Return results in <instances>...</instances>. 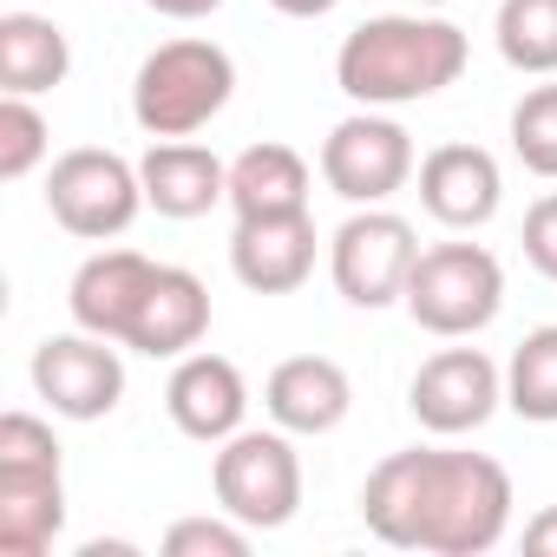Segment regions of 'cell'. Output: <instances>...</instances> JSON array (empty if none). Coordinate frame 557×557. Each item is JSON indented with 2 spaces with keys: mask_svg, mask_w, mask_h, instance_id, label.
<instances>
[{
  "mask_svg": "<svg viewBox=\"0 0 557 557\" xmlns=\"http://www.w3.org/2000/svg\"><path fill=\"white\" fill-rule=\"evenodd\" d=\"M302 453L296 433L283 426H243L223 446H210V492L230 518H243L249 531H283L302 511Z\"/></svg>",
  "mask_w": 557,
  "mask_h": 557,
  "instance_id": "obj_6",
  "label": "cell"
},
{
  "mask_svg": "<svg viewBox=\"0 0 557 557\" xmlns=\"http://www.w3.org/2000/svg\"><path fill=\"white\" fill-rule=\"evenodd\" d=\"M492 47L524 79H557V0H498Z\"/></svg>",
  "mask_w": 557,
  "mask_h": 557,
  "instance_id": "obj_21",
  "label": "cell"
},
{
  "mask_svg": "<svg viewBox=\"0 0 557 557\" xmlns=\"http://www.w3.org/2000/svg\"><path fill=\"white\" fill-rule=\"evenodd\" d=\"M47 151H53L47 112H40L27 92H0V177H8V184L34 177V171L47 164Z\"/></svg>",
  "mask_w": 557,
  "mask_h": 557,
  "instance_id": "obj_24",
  "label": "cell"
},
{
  "mask_svg": "<svg viewBox=\"0 0 557 557\" xmlns=\"http://www.w3.org/2000/svg\"><path fill=\"white\" fill-rule=\"evenodd\" d=\"M249 537H256V531L216 505V511H203V518H177V524L158 537V550H164V557H249Z\"/></svg>",
  "mask_w": 557,
  "mask_h": 557,
  "instance_id": "obj_25",
  "label": "cell"
},
{
  "mask_svg": "<svg viewBox=\"0 0 557 557\" xmlns=\"http://www.w3.org/2000/svg\"><path fill=\"white\" fill-rule=\"evenodd\" d=\"M466 60H472V40L453 21H440V14H374L335 47V86L355 106L400 112V106H420V99H440L446 86H459Z\"/></svg>",
  "mask_w": 557,
  "mask_h": 557,
  "instance_id": "obj_2",
  "label": "cell"
},
{
  "mask_svg": "<svg viewBox=\"0 0 557 557\" xmlns=\"http://www.w3.org/2000/svg\"><path fill=\"white\" fill-rule=\"evenodd\" d=\"M138 177H145V210L171 223H190L230 203V164L197 138H151V151L138 158Z\"/></svg>",
  "mask_w": 557,
  "mask_h": 557,
  "instance_id": "obj_17",
  "label": "cell"
},
{
  "mask_svg": "<svg viewBox=\"0 0 557 557\" xmlns=\"http://www.w3.org/2000/svg\"><path fill=\"white\" fill-rule=\"evenodd\" d=\"M210 335V289H203V275L184 269V262H158L151 269V283L119 335L125 355H145V361H177L190 348H203Z\"/></svg>",
  "mask_w": 557,
  "mask_h": 557,
  "instance_id": "obj_12",
  "label": "cell"
},
{
  "mask_svg": "<svg viewBox=\"0 0 557 557\" xmlns=\"http://www.w3.org/2000/svg\"><path fill=\"white\" fill-rule=\"evenodd\" d=\"M511 472L466 446H407L361 479V524L394 550L485 557L511 531Z\"/></svg>",
  "mask_w": 557,
  "mask_h": 557,
  "instance_id": "obj_1",
  "label": "cell"
},
{
  "mask_svg": "<svg viewBox=\"0 0 557 557\" xmlns=\"http://www.w3.org/2000/svg\"><path fill=\"white\" fill-rule=\"evenodd\" d=\"M151 14H164V21H210L223 0H145Z\"/></svg>",
  "mask_w": 557,
  "mask_h": 557,
  "instance_id": "obj_28",
  "label": "cell"
},
{
  "mask_svg": "<svg viewBox=\"0 0 557 557\" xmlns=\"http://www.w3.org/2000/svg\"><path fill=\"white\" fill-rule=\"evenodd\" d=\"M164 413L184 440L197 446H223L230 433L249 426V381L230 355H210V348H190L177 355L171 381H164Z\"/></svg>",
  "mask_w": 557,
  "mask_h": 557,
  "instance_id": "obj_13",
  "label": "cell"
},
{
  "mask_svg": "<svg viewBox=\"0 0 557 557\" xmlns=\"http://www.w3.org/2000/svg\"><path fill=\"white\" fill-rule=\"evenodd\" d=\"M151 269H158V262H151L145 249H125V243L92 249V256L73 269V283H66V315H73V329H92V335L119 342L125 322H132V309H138V296H145V283H151Z\"/></svg>",
  "mask_w": 557,
  "mask_h": 557,
  "instance_id": "obj_18",
  "label": "cell"
},
{
  "mask_svg": "<svg viewBox=\"0 0 557 557\" xmlns=\"http://www.w3.org/2000/svg\"><path fill=\"white\" fill-rule=\"evenodd\" d=\"M66 531V446L53 420L14 407L0 413V550L47 557Z\"/></svg>",
  "mask_w": 557,
  "mask_h": 557,
  "instance_id": "obj_3",
  "label": "cell"
},
{
  "mask_svg": "<svg viewBox=\"0 0 557 557\" xmlns=\"http://www.w3.org/2000/svg\"><path fill=\"white\" fill-rule=\"evenodd\" d=\"M524 262L544 275V283H557V190H544L531 210H524Z\"/></svg>",
  "mask_w": 557,
  "mask_h": 557,
  "instance_id": "obj_26",
  "label": "cell"
},
{
  "mask_svg": "<svg viewBox=\"0 0 557 557\" xmlns=\"http://www.w3.org/2000/svg\"><path fill=\"white\" fill-rule=\"evenodd\" d=\"M309 190H315V171L296 145H249L230 158V210L236 216H296L309 210Z\"/></svg>",
  "mask_w": 557,
  "mask_h": 557,
  "instance_id": "obj_19",
  "label": "cell"
},
{
  "mask_svg": "<svg viewBox=\"0 0 557 557\" xmlns=\"http://www.w3.org/2000/svg\"><path fill=\"white\" fill-rule=\"evenodd\" d=\"M269 8L283 14V21H322V14H335V8H342V0H269Z\"/></svg>",
  "mask_w": 557,
  "mask_h": 557,
  "instance_id": "obj_29",
  "label": "cell"
},
{
  "mask_svg": "<svg viewBox=\"0 0 557 557\" xmlns=\"http://www.w3.org/2000/svg\"><path fill=\"white\" fill-rule=\"evenodd\" d=\"M230 99H236V60L203 34L151 47L132 73V119L145 138H197L203 125L223 119Z\"/></svg>",
  "mask_w": 557,
  "mask_h": 557,
  "instance_id": "obj_4",
  "label": "cell"
},
{
  "mask_svg": "<svg viewBox=\"0 0 557 557\" xmlns=\"http://www.w3.org/2000/svg\"><path fill=\"white\" fill-rule=\"evenodd\" d=\"M315 216H236L230 230V275L249 296H296L309 275H315Z\"/></svg>",
  "mask_w": 557,
  "mask_h": 557,
  "instance_id": "obj_15",
  "label": "cell"
},
{
  "mask_svg": "<svg viewBox=\"0 0 557 557\" xmlns=\"http://www.w3.org/2000/svg\"><path fill=\"white\" fill-rule=\"evenodd\" d=\"M505 407L531 426H557V322L531 329L505 361Z\"/></svg>",
  "mask_w": 557,
  "mask_h": 557,
  "instance_id": "obj_22",
  "label": "cell"
},
{
  "mask_svg": "<svg viewBox=\"0 0 557 557\" xmlns=\"http://www.w3.org/2000/svg\"><path fill=\"white\" fill-rule=\"evenodd\" d=\"M511 158L531 171V177H544V184H557V79H544V86H531L518 106H511Z\"/></svg>",
  "mask_w": 557,
  "mask_h": 557,
  "instance_id": "obj_23",
  "label": "cell"
},
{
  "mask_svg": "<svg viewBox=\"0 0 557 557\" xmlns=\"http://www.w3.org/2000/svg\"><path fill=\"white\" fill-rule=\"evenodd\" d=\"M66 73H73V40L60 21L27 14V8L0 14V92L40 99V92H60Z\"/></svg>",
  "mask_w": 557,
  "mask_h": 557,
  "instance_id": "obj_20",
  "label": "cell"
},
{
  "mask_svg": "<svg viewBox=\"0 0 557 557\" xmlns=\"http://www.w3.org/2000/svg\"><path fill=\"white\" fill-rule=\"evenodd\" d=\"M407 407L433 440H466L492 426V413L505 407V368L485 348H440L413 368Z\"/></svg>",
  "mask_w": 557,
  "mask_h": 557,
  "instance_id": "obj_11",
  "label": "cell"
},
{
  "mask_svg": "<svg viewBox=\"0 0 557 557\" xmlns=\"http://www.w3.org/2000/svg\"><path fill=\"white\" fill-rule=\"evenodd\" d=\"M262 413L296 440H322L355 413V381L335 355H289L262 381Z\"/></svg>",
  "mask_w": 557,
  "mask_h": 557,
  "instance_id": "obj_16",
  "label": "cell"
},
{
  "mask_svg": "<svg viewBox=\"0 0 557 557\" xmlns=\"http://www.w3.org/2000/svg\"><path fill=\"white\" fill-rule=\"evenodd\" d=\"M27 381H34V400L53 413V420H106L119 413L125 400V348L92 335V329H73V335H47L27 361Z\"/></svg>",
  "mask_w": 557,
  "mask_h": 557,
  "instance_id": "obj_10",
  "label": "cell"
},
{
  "mask_svg": "<svg viewBox=\"0 0 557 557\" xmlns=\"http://www.w3.org/2000/svg\"><path fill=\"white\" fill-rule=\"evenodd\" d=\"M524 550L531 557H557V505H544V511L524 518Z\"/></svg>",
  "mask_w": 557,
  "mask_h": 557,
  "instance_id": "obj_27",
  "label": "cell"
},
{
  "mask_svg": "<svg viewBox=\"0 0 557 557\" xmlns=\"http://www.w3.org/2000/svg\"><path fill=\"white\" fill-rule=\"evenodd\" d=\"M400 309L413 315V329L440 342H472L505 309V262L485 243H433L407 275Z\"/></svg>",
  "mask_w": 557,
  "mask_h": 557,
  "instance_id": "obj_5",
  "label": "cell"
},
{
  "mask_svg": "<svg viewBox=\"0 0 557 557\" xmlns=\"http://www.w3.org/2000/svg\"><path fill=\"white\" fill-rule=\"evenodd\" d=\"M420 262V230L387 210V203H361L335 223L329 236V275L348 309H394L407 296V275Z\"/></svg>",
  "mask_w": 557,
  "mask_h": 557,
  "instance_id": "obj_8",
  "label": "cell"
},
{
  "mask_svg": "<svg viewBox=\"0 0 557 557\" xmlns=\"http://www.w3.org/2000/svg\"><path fill=\"white\" fill-rule=\"evenodd\" d=\"M322 184L361 210V203H394L413 171H420V151H413V132L394 119V112H374V106H355L329 138H322Z\"/></svg>",
  "mask_w": 557,
  "mask_h": 557,
  "instance_id": "obj_9",
  "label": "cell"
},
{
  "mask_svg": "<svg viewBox=\"0 0 557 557\" xmlns=\"http://www.w3.org/2000/svg\"><path fill=\"white\" fill-rule=\"evenodd\" d=\"M413 184H420V210L440 223V230H485L492 216H498V203H505V171H498V158L485 151V145H466V138H453V145H433L426 158H420V171H413Z\"/></svg>",
  "mask_w": 557,
  "mask_h": 557,
  "instance_id": "obj_14",
  "label": "cell"
},
{
  "mask_svg": "<svg viewBox=\"0 0 557 557\" xmlns=\"http://www.w3.org/2000/svg\"><path fill=\"white\" fill-rule=\"evenodd\" d=\"M47 216L79 236V243H112L138 223L145 210V177L132 158L106 151V145H73L47 164Z\"/></svg>",
  "mask_w": 557,
  "mask_h": 557,
  "instance_id": "obj_7",
  "label": "cell"
},
{
  "mask_svg": "<svg viewBox=\"0 0 557 557\" xmlns=\"http://www.w3.org/2000/svg\"><path fill=\"white\" fill-rule=\"evenodd\" d=\"M79 557H132V544H119V537L106 544V537H99V544H79Z\"/></svg>",
  "mask_w": 557,
  "mask_h": 557,
  "instance_id": "obj_30",
  "label": "cell"
}]
</instances>
